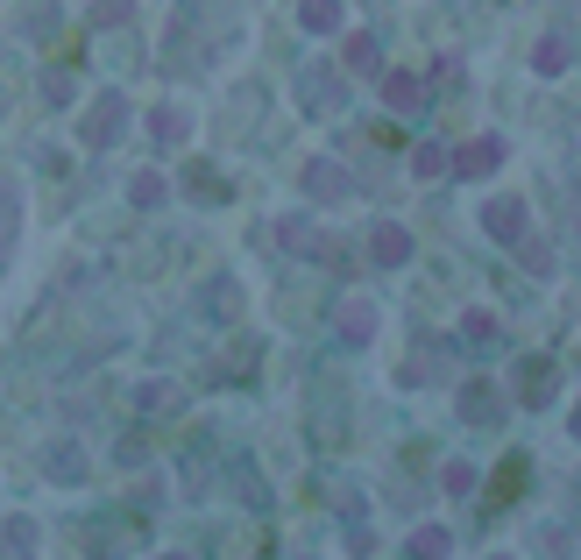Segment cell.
<instances>
[{"instance_id":"cell-1","label":"cell","mask_w":581,"mask_h":560,"mask_svg":"<svg viewBox=\"0 0 581 560\" xmlns=\"http://www.w3.org/2000/svg\"><path fill=\"white\" fill-rule=\"evenodd\" d=\"M482 227H496L504 242H518V227H525V206H518V199H489V206H482Z\"/></svg>"},{"instance_id":"cell-7","label":"cell","mask_w":581,"mask_h":560,"mask_svg":"<svg viewBox=\"0 0 581 560\" xmlns=\"http://www.w3.org/2000/svg\"><path fill=\"white\" fill-rule=\"evenodd\" d=\"M114 114H121V100H100L93 121H86V142H107V135H114Z\"/></svg>"},{"instance_id":"cell-10","label":"cell","mask_w":581,"mask_h":560,"mask_svg":"<svg viewBox=\"0 0 581 560\" xmlns=\"http://www.w3.org/2000/svg\"><path fill=\"white\" fill-rule=\"evenodd\" d=\"M50 475H71V483H78V475H86V461H78V447H57V454H50Z\"/></svg>"},{"instance_id":"cell-9","label":"cell","mask_w":581,"mask_h":560,"mask_svg":"<svg viewBox=\"0 0 581 560\" xmlns=\"http://www.w3.org/2000/svg\"><path fill=\"white\" fill-rule=\"evenodd\" d=\"M334 22H341L334 0H305V29H334Z\"/></svg>"},{"instance_id":"cell-6","label":"cell","mask_w":581,"mask_h":560,"mask_svg":"<svg viewBox=\"0 0 581 560\" xmlns=\"http://www.w3.org/2000/svg\"><path fill=\"white\" fill-rule=\"evenodd\" d=\"M305 185H312V199H341V171H334V164H312Z\"/></svg>"},{"instance_id":"cell-3","label":"cell","mask_w":581,"mask_h":560,"mask_svg":"<svg viewBox=\"0 0 581 560\" xmlns=\"http://www.w3.org/2000/svg\"><path fill=\"white\" fill-rule=\"evenodd\" d=\"M341 334H348V341H369V334H376V312H369V305H341Z\"/></svg>"},{"instance_id":"cell-2","label":"cell","mask_w":581,"mask_h":560,"mask_svg":"<svg viewBox=\"0 0 581 560\" xmlns=\"http://www.w3.org/2000/svg\"><path fill=\"white\" fill-rule=\"evenodd\" d=\"M369 256H376L383 270H397V263L411 256V234H404V227H376V242H369Z\"/></svg>"},{"instance_id":"cell-13","label":"cell","mask_w":581,"mask_h":560,"mask_svg":"<svg viewBox=\"0 0 581 560\" xmlns=\"http://www.w3.org/2000/svg\"><path fill=\"white\" fill-rule=\"evenodd\" d=\"M163 560H192V553H163Z\"/></svg>"},{"instance_id":"cell-11","label":"cell","mask_w":581,"mask_h":560,"mask_svg":"<svg viewBox=\"0 0 581 560\" xmlns=\"http://www.w3.org/2000/svg\"><path fill=\"white\" fill-rule=\"evenodd\" d=\"M348 64H355V71H376V43H369V36H355V50H348Z\"/></svg>"},{"instance_id":"cell-14","label":"cell","mask_w":581,"mask_h":560,"mask_svg":"<svg viewBox=\"0 0 581 560\" xmlns=\"http://www.w3.org/2000/svg\"><path fill=\"white\" fill-rule=\"evenodd\" d=\"M574 433H581V412H574Z\"/></svg>"},{"instance_id":"cell-12","label":"cell","mask_w":581,"mask_h":560,"mask_svg":"<svg viewBox=\"0 0 581 560\" xmlns=\"http://www.w3.org/2000/svg\"><path fill=\"white\" fill-rule=\"evenodd\" d=\"M128 8H135V0H100V22H121Z\"/></svg>"},{"instance_id":"cell-4","label":"cell","mask_w":581,"mask_h":560,"mask_svg":"<svg viewBox=\"0 0 581 560\" xmlns=\"http://www.w3.org/2000/svg\"><path fill=\"white\" fill-rule=\"evenodd\" d=\"M496 164H504V142H475V149L461 156V178H468V171H496Z\"/></svg>"},{"instance_id":"cell-5","label":"cell","mask_w":581,"mask_h":560,"mask_svg":"<svg viewBox=\"0 0 581 560\" xmlns=\"http://www.w3.org/2000/svg\"><path fill=\"white\" fill-rule=\"evenodd\" d=\"M383 100H390V107H411V100H419V78H411V71H390V78H383Z\"/></svg>"},{"instance_id":"cell-8","label":"cell","mask_w":581,"mask_h":560,"mask_svg":"<svg viewBox=\"0 0 581 560\" xmlns=\"http://www.w3.org/2000/svg\"><path fill=\"white\" fill-rule=\"evenodd\" d=\"M411 553H419V560H440V553H447V532H440V525H426L419 539H411Z\"/></svg>"}]
</instances>
